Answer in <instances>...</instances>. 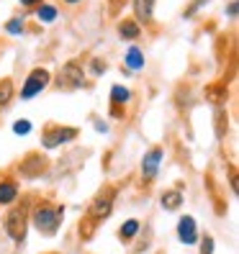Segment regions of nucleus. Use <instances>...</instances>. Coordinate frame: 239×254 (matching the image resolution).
I'll return each instance as SVG.
<instances>
[{
    "instance_id": "f257e3e1",
    "label": "nucleus",
    "mask_w": 239,
    "mask_h": 254,
    "mask_svg": "<svg viewBox=\"0 0 239 254\" xmlns=\"http://www.w3.org/2000/svg\"><path fill=\"white\" fill-rule=\"evenodd\" d=\"M34 223L41 234H54L59 229V223H62V208H54L49 203H41L36 205L34 211Z\"/></svg>"
},
{
    "instance_id": "f03ea898",
    "label": "nucleus",
    "mask_w": 239,
    "mask_h": 254,
    "mask_svg": "<svg viewBox=\"0 0 239 254\" xmlns=\"http://www.w3.org/2000/svg\"><path fill=\"white\" fill-rule=\"evenodd\" d=\"M3 226H5V234L13 239V242H23L26 239V211L16 208V211H10L5 218H3Z\"/></svg>"
},
{
    "instance_id": "7ed1b4c3",
    "label": "nucleus",
    "mask_w": 239,
    "mask_h": 254,
    "mask_svg": "<svg viewBox=\"0 0 239 254\" xmlns=\"http://www.w3.org/2000/svg\"><path fill=\"white\" fill-rule=\"evenodd\" d=\"M85 82V74H82V67L78 62H67L59 72V87L65 90H75V87H82Z\"/></svg>"
},
{
    "instance_id": "20e7f679",
    "label": "nucleus",
    "mask_w": 239,
    "mask_h": 254,
    "mask_svg": "<svg viewBox=\"0 0 239 254\" xmlns=\"http://www.w3.org/2000/svg\"><path fill=\"white\" fill-rule=\"evenodd\" d=\"M47 85H49V72H47V69H34L31 74H28L26 85H23L21 98H23V100H31V98H34V95H39Z\"/></svg>"
},
{
    "instance_id": "39448f33",
    "label": "nucleus",
    "mask_w": 239,
    "mask_h": 254,
    "mask_svg": "<svg viewBox=\"0 0 239 254\" xmlns=\"http://www.w3.org/2000/svg\"><path fill=\"white\" fill-rule=\"evenodd\" d=\"M111 208H113V190L106 188L103 192H98V198L93 200L90 211H87V218H90V221H100V218H106L111 213Z\"/></svg>"
},
{
    "instance_id": "423d86ee",
    "label": "nucleus",
    "mask_w": 239,
    "mask_h": 254,
    "mask_svg": "<svg viewBox=\"0 0 239 254\" xmlns=\"http://www.w3.org/2000/svg\"><path fill=\"white\" fill-rule=\"evenodd\" d=\"M159 162H162V149H149L142 159V177L149 183L157 177V170H159Z\"/></svg>"
},
{
    "instance_id": "0eeeda50",
    "label": "nucleus",
    "mask_w": 239,
    "mask_h": 254,
    "mask_svg": "<svg viewBox=\"0 0 239 254\" xmlns=\"http://www.w3.org/2000/svg\"><path fill=\"white\" fill-rule=\"evenodd\" d=\"M75 136H78V128H49L47 133H44V146L54 149L62 141H72Z\"/></svg>"
},
{
    "instance_id": "6e6552de",
    "label": "nucleus",
    "mask_w": 239,
    "mask_h": 254,
    "mask_svg": "<svg viewBox=\"0 0 239 254\" xmlns=\"http://www.w3.org/2000/svg\"><path fill=\"white\" fill-rule=\"evenodd\" d=\"M177 236H180L183 244H196V242H198L196 221H193V216H183V218H180V223H177Z\"/></svg>"
},
{
    "instance_id": "1a4fd4ad",
    "label": "nucleus",
    "mask_w": 239,
    "mask_h": 254,
    "mask_svg": "<svg viewBox=\"0 0 239 254\" xmlns=\"http://www.w3.org/2000/svg\"><path fill=\"white\" fill-rule=\"evenodd\" d=\"M152 10H155V0H134V13L139 21H152Z\"/></svg>"
},
{
    "instance_id": "9d476101",
    "label": "nucleus",
    "mask_w": 239,
    "mask_h": 254,
    "mask_svg": "<svg viewBox=\"0 0 239 254\" xmlns=\"http://www.w3.org/2000/svg\"><path fill=\"white\" fill-rule=\"evenodd\" d=\"M18 198V185L16 183H0V203L3 205H8V203H13Z\"/></svg>"
},
{
    "instance_id": "9b49d317",
    "label": "nucleus",
    "mask_w": 239,
    "mask_h": 254,
    "mask_svg": "<svg viewBox=\"0 0 239 254\" xmlns=\"http://www.w3.org/2000/svg\"><path fill=\"white\" fill-rule=\"evenodd\" d=\"M118 34H121V39H137L139 34H142V28H139V23L137 21H121L118 23Z\"/></svg>"
},
{
    "instance_id": "f8f14e48",
    "label": "nucleus",
    "mask_w": 239,
    "mask_h": 254,
    "mask_svg": "<svg viewBox=\"0 0 239 254\" xmlns=\"http://www.w3.org/2000/svg\"><path fill=\"white\" fill-rule=\"evenodd\" d=\"M137 234H139V221H137V218H129L124 226L118 229V236H121V242H131V239L137 236Z\"/></svg>"
},
{
    "instance_id": "ddd939ff",
    "label": "nucleus",
    "mask_w": 239,
    "mask_h": 254,
    "mask_svg": "<svg viewBox=\"0 0 239 254\" xmlns=\"http://www.w3.org/2000/svg\"><path fill=\"white\" fill-rule=\"evenodd\" d=\"M180 203H183V195L177 190H170V192H165V195H162V208H165V211H177V208H180Z\"/></svg>"
},
{
    "instance_id": "4468645a",
    "label": "nucleus",
    "mask_w": 239,
    "mask_h": 254,
    "mask_svg": "<svg viewBox=\"0 0 239 254\" xmlns=\"http://www.w3.org/2000/svg\"><path fill=\"white\" fill-rule=\"evenodd\" d=\"M126 67H129V69H142V67H144V57H142L139 49L131 47V49L126 52Z\"/></svg>"
},
{
    "instance_id": "2eb2a0df",
    "label": "nucleus",
    "mask_w": 239,
    "mask_h": 254,
    "mask_svg": "<svg viewBox=\"0 0 239 254\" xmlns=\"http://www.w3.org/2000/svg\"><path fill=\"white\" fill-rule=\"evenodd\" d=\"M129 98H131V93L126 90V87H121V85H113V90H111V103H113V106H121V103H129Z\"/></svg>"
},
{
    "instance_id": "dca6fc26",
    "label": "nucleus",
    "mask_w": 239,
    "mask_h": 254,
    "mask_svg": "<svg viewBox=\"0 0 239 254\" xmlns=\"http://www.w3.org/2000/svg\"><path fill=\"white\" fill-rule=\"evenodd\" d=\"M10 95H13V82L10 80H3V82H0V108L8 106Z\"/></svg>"
},
{
    "instance_id": "f3484780",
    "label": "nucleus",
    "mask_w": 239,
    "mask_h": 254,
    "mask_svg": "<svg viewBox=\"0 0 239 254\" xmlns=\"http://www.w3.org/2000/svg\"><path fill=\"white\" fill-rule=\"evenodd\" d=\"M36 16H39V21H54L57 18V8L54 5H41L36 10Z\"/></svg>"
},
{
    "instance_id": "a211bd4d",
    "label": "nucleus",
    "mask_w": 239,
    "mask_h": 254,
    "mask_svg": "<svg viewBox=\"0 0 239 254\" xmlns=\"http://www.w3.org/2000/svg\"><path fill=\"white\" fill-rule=\"evenodd\" d=\"M8 34H13V36H18L21 31H23V21L21 18H13V21H8Z\"/></svg>"
},
{
    "instance_id": "6ab92c4d",
    "label": "nucleus",
    "mask_w": 239,
    "mask_h": 254,
    "mask_svg": "<svg viewBox=\"0 0 239 254\" xmlns=\"http://www.w3.org/2000/svg\"><path fill=\"white\" fill-rule=\"evenodd\" d=\"M13 131H16L18 136H21V133H28V131H31V124H28V121H16V124H13Z\"/></svg>"
},
{
    "instance_id": "aec40b11",
    "label": "nucleus",
    "mask_w": 239,
    "mask_h": 254,
    "mask_svg": "<svg viewBox=\"0 0 239 254\" xmlns=\"http://www.w3.org/2000/svg\"><path fill=\"white\" fill-rule=\"evenodd\" d=\"M201 254H214V239H211V236H206V239H203V244H201Z\"/></svg>"
},
{
    "instance_id": "412c9836",
    "label": "nucleus",
    "mask_w": 239,
    "mask_h": 254,
    "mask_svg": "<svg viewBox=\"0 0 239 254\" xmlns=\"http://www.w3.org/2000/svg\"><path fill=\"white\" fill-rule=\"evenodd\" d=\"M216 133L224 136V113H216Z\"/></svg>"
},
{
    "instance_id": "4be33fe9",
    "label": "nucleus",
    "mask_w": 239,
    "mask_h": 254,
    "mask_svg": "<svg viewBox=\"0 0 239 254\" xmlns=\"http://www.w3.org/2000/svg\"><path fill=\"white\" fill-rule=\"evenodd\" d=\"M103 69H106V64H103L100 59H93V74H100Z\"/></svg>"
},
{
    "instance_id": "5701e85b",
    "label": "nucleus",
    "mask_w": 239,
    "mask_h": 254,
    "mask_svg": "<svg viewBox=\"0 0 239 254\" xmlns=\"http://www.w3.org/2000/svg\"><path fill=\"white\" fill-rule=\"evenodd\" d=\"M227 10H229V16H232V18L237 16V0H232V3H229V8H227Z\"/></svg>"
},
{
    "instance_id": "b1692460",
    "label": "nucleus",
    "mask_w": 239,
    "mask_h": 254,
    "mask_svg": "<svg viewBox=\"0 0 239 254\" xmlns=\"http://www.w3.org/2000/svg\"><path fill=\"white\" fill-rule=\"evenodd\" d=\"M95 128H98V131H103V133L108 131V126H106V124H100V121H95Z\"/></svg>"
},
{
    "instance_id": "393cba45",
    "label": "nucleus",
    "mask_w": 239,
    "mask_h": 254,
    "mask_svg": "<svg viewBox=\"0 0 239 254\" xmlns=\"http://www.w3.org/2000/svg\"><path fill=\"white\" fill-rule=\"evenodd\" d=\"M36 3H41V0H21V5H36Z\"/></svg>"
},
{
    "instance_id": "a878e982",
    "label": "nucleus",
    "mask_w": 239,
    "mask_h": 254,
    "mask_svg": "<svg viewBox=\"0 0 239 254\" xmlns=\"http://www.w3.org/2000/svg\"><path fill=\"white\" fill-rule=\"evenodd\" d=\"M67 3H78V0H67Z\"/></svg>"
}]
</instances>
